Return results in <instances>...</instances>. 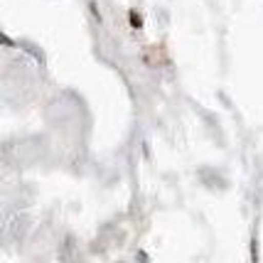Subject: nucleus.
Masks as SVG:
<instances>
[{"instance_id":"2","label":"nucleus","mask_w":263,"mask_h":263,"mask_svg":"<svg viewBox=\"0 0 263 263\" xmlns=\"http://www.w3.org/2000/svg\"><path fill=\"white\" fill-rule=\"evenodd\" d=\"M130 23H133V27H143V17L138 12H130Z\"/></svg>"},{"instance_id":"1","label":"nucleus","mask_w":263,"mask_h":263,"mask_svg":"<svg viewBox=\"0 0 263 263\" xmlns=\"http://www.w3.org/2000/svg\"><path fill=\"white\" fill-rule=\"evenodd\" d=\"M143 59H145L148 67H160V64L167 62V59H165V52H162V47H148V49L143 52Z\"/></svg>"}]
</instances>
